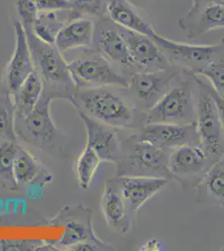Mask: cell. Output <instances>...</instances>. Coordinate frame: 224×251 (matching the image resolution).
Returning <instances> with one entry per match:
<instances>
[{"mask_svg": "<svg viewBox=\"0 0 224 251\" xmlns=\"http://www.w3.org/2000/svg\"><path fill=\"white\" fill-rule=\"evenodd\" d=\"M44 90L42 80L36 71L29 75L17 92L12 95L15 114L24 119L37 105Z\"/></svg>", "mask_w": 224, "mask_h": 251, "instance_id": "cell-23", "label": "cell"}, {"mask_svg": "<svg viewBox=\"0 0 224 251\" xmlns=\"http://www.w3.org/2000/svg\"><path fill=\"white\" fill-rule=\"evenodd\" d=\"M68 68L77 89H127L129 86L127 78L118 73L113 65L96 50L93 54H85L68 62Z\"/></svg>", "mask_w": 224, "mask_h": 251, "instance_id": "cell-3", "label": "cell"}, {"mask_svg": "<svg viewBox=\"0 0 224 251\" xmlns=\"http://www.w3.org/2000/svg\"><path fill=\"white\" fill-rule=\"evenodd\" d=\"M15 46L6 68V87L10 95L17 92L25 80L35 71L25 29L20 21L14 24Z\"/></svg>", "mask_w": 224, "mask_h": 251, "instance_id": "cell-16", "label": "cell"}, {"mask_svg": "<svg viewBox=\"0 0 224 251\" xmlns=\"http://www.w3.org/2000/svg\"><path fill=\"white\" fill-rule=\"evenodd\" d=\"M119 29L127 45L136 72H156L173 66L151 38L120 26Z\"/></svg>", "mask_w": 224, "mask_h": 251, "instance_id": "cell-13", "label": "cell"}, {"mask_svg": "<svg viewBox=\"0 0 224 251\" xmlns=\"http://www.w3.org/2000/svg\"><path fill=\"white\" fill-rule=\"evenodd\" d=\"M100 207L108 225L120 233H126L130 228V221L126 214V203L122 197L116 180L105 184Z\"/></svg>", "mask_w": 224, "mask_h": 251, "instance_id": "cell-21", "label": "cell"}, {"mask_svg": "<svg viewBox=\"0 0 224 251\" xmlns=\"http://www.w3.org/2000/svg\"><path fill=\"white\" fill-rule=\"evenodd\" d=\"M145 141L160 149H172L184 145H200L196 122L189 124L146 123L138 134L130 137Z\"/></svg>", "mask_w": 224, "mask_h": 251, "instance_id": "cell-10", "label": "cell"}, {"mask_svg": "<svg viewBox=\"0 0 224 251\" xmlns=\"http://www.w3.org/2000/svg\"><path fill=\"white\" fill-rule=\"evenodd\" d=\"M100 20L95 25L94 50L114 65L123 68L133 70L136 72L131 54L124 38L120 32L119 26L106 16L100 18Z\"/></svg>", "mask_w": 224, "mask_h": 251, "instance_id": "cell-11", "label": "cell"}, {"mask_svg": "<svg viewBox=\"0 0 224 251\" xmlns=\"http://www.w3.org/2000/svg\"><path fill=\"white\" fill-rule=\"evenodd\" d=\"M146 123L189 124L195 123L193 89L189 81H182L179 86L163 95L146 113Z\"/></svg>", "mask_w": 224, "mask_h": 251, "instance_id": "cell-6", "label": "cell"}, {"mask_svg": "<svg viewBox=\"0 0 224 251\" xmlns=\"http://www.w3.org/2000/svg\"><path fill=\"white\" fill-rule=\"evenodd\" d=\"M68 20H60L57 11L39 12L37 19L32 25V32L41 41L54 45L57 35Z\"/></svg>", "mask_w": 224, "mask_h": 251, "instance_id": "cell-25", "label": "cell"}, {"mask_svg": "<svg viewBox=\"0 0 224 251\" xmlns=\"http://www.w3.org/2000/svg\"><path fill=\"white\" fill-rule=\"evenodd\" d=\"M93 212L86 207H65L50 220L52 225L64 224L66 226L58 245L68 251L72 246L90 243L100 246L103 251H114L113 246L104 242L95 234L92 224Z\"/></svg>", "mask_w": 224, "mask_h": 251, "instance_id": "cell-8", "label": "cell"}, {"mask_svg": "<svg viewBox=\"0 0 224 251\" xmlns=\"http://www.w3.org/2000/svg\"><path fill=\"white\" fill-rule=\"evenodd\" d=\"M89 117L116 128L130 127L136 108L116 87L77 89L70 100Z\"/></svg>", "mask_w": 224, "mask_h": 251, "instance_id": "cell-1", "label": "cell"}, {"mask_svg": "<svg viewBox=\"0 0 224 251\" xmlns=\"http://www.w3.org/2000/svg\"><path fill=\"white\" fill-rule=\"evenodd\" d=\"M101 162L97 152L85 144L75 166L78 184L83 190H88L91 187Z\"/></svg>", "mask_w": 224, "mask_h": 251, "instance_id": "cell-26", "label": "cell"}, {"mask_svg": "<svg viewBox=\"0 0 224 251\" xmlns=\"http://www.w3.org/2000/svg\"><path fill=\"white\" fill-rule=\"evenodd\" d=\"M14 103L8 89H0V143L3 141H17L14 130Z\"/></svg>", "mask_w": 224, "mask_h": 251, "instance_id": "cell-27", "label": "cell"}, {"mask_svg": "<svg viewBox=\"0 0 224 251\" xmlns=\"http://www.w3.org/2000/svg\"><path fill=\"white\" fill-rule=\"evenodd\" d=\"M200 184H204L207 194L224 208V157L211 166Z\"/></svg>", "mask_w": 224, "mask_h": 251, "instance_id": "cell-28", "label": "cell"}, {"mask_svg": "<svg viewBox=\"0 0 224 251\" xmlns=\"http://www.w3.org/2000/svg\"><path fill=\"white\" fill-rule=\"evenodd\" d=\"M105 9L108 17L120 27L144 34L151 39L157 34L147 12L129 0H106Z\"/></svg>", "mask_w": 224, "mask_h": 251, "instance_id": "cell-18", "label": "cell"}, {"mask_svg": "<svg viewBox=\"0 0 224 251\" xmlns=\"http://www.w3.org/2000/svg\"><path fill=\"white\" fill-rule=\"evenodd\" d=\"M95 34V24L86 18L68 21L57 35L54 46L61 53L79 48H91Z\"/></svg>", "mask_w": 224, "mask_h": 251, "instance_id": "cell-20", "label": "cell"}, {"mask_svg": "<svg viewBox=\"0 0 224 251\" xmlns=\"http://www.w3.org/2000/svg\"><path fill=\"white\" fill-rule=\"evenodd\" d=\"M73 6L72 13L76 18L80 15L103 17L106 14V0H69Z\"/></svg>", "mask_w": 224, "mask_h": 251, "instance_id": "cell-30", "label": "cell"}, {"mask_svg": "<svg viewBox=\"0 0 224 251\" xmlns=\"http://www.w3.org/2000/svg\"><path fill=\"white\" fill-rule=\"evenodd\" d=\"M14 176L19 186L40 185L50 183L53 176L28 151L20 148L14 162Z\"/></svg>", "mask_w": 224, "mask_h": 251, "instance_id": "cell-22", "label": "cell"}, {"mask_svg": "<svg viewBox=\"0 0 224 251\" xmlns=\"http://www.w3.org/2000/svg\"><path fill=\"white\" fill-rule=\"evenodd\" d=\"M16 9L20 23L25 27H32L39 15L34 0H16Z\"/></svg>", "mask_w": 224, "mask_h": 251, "instance_id": "cell-32", "label": "cell"}, {"mask_svg": "<svg viewBox=\"0 0 224 251\" xmlns=\"http://www.w3.org/2000/svg\"><path fill=\"white\" fill-rule=\"evenodd\" d=\"M194 75L199 89V100L197 104V127L200 138V146L204 149L208 157H220L223 154V137L224 129L219 107L209 92L208 84Z\"/></svg>", "mask_w": 224, "mask_h": 251, "instance_id": "cell-4", "label": "cell"}, {"mask_svg": "<svg viewBox=\"0 0 224 251\" xmlns=\"http://www.w3.org/2000/svg\"><path fill=\"white\" fill-rule=\"evenodd\" d=\"M194 75L207 78L215 92L224 99V54Z\"/></svg>", "mask_w": 224, "mask_h": 251, "instance_id": "cell-29", "label": "cell"}, {"mask_svg": "<svg viewBox=\"0 0 224 251\" xmlns=\"http://www.w3.org/2000/svg\"><path fill=\"white\" fill-rule=\"evenodd\" d=\"M86 131V145L97 152L102 162L119 163L123 157L117 128L100 123L77 109Z\"/></svg>", "mask_w": 224, "mask_h": 251, "instance_id": "cell-14", "label": "cell"}, {"mask_svg": "<svg viewBox=\"0 0 224 251\" xmlns=\"http://www.w3.org/2000/svg\"><path fill=\"white\" fill-rule=\"evenodd\" d=\"M192 8L178 20L188 39H195L214 29L224 28L222 0H193Z\"/></svg>", "mask_w": 224, "mask_h": 251, "instance_id": "cell-12", "label": "cell"}, {"mask_svg": "<svg viewBox=\"0 0 224 251\" xmlns=\"http://www.w3.org/2000/svg\"><path fill=\"white\" fill-rule=\"evenodd\" d=\"M59 99L56 95L43 90L42 95L33 111L22 120L30 137L42 144L51 143L57 133V128L50 114V103Z\"/></svg>", "mask_w": 224, "mask_h": 251, "instance_id": "cell-19", "label": "cell"}, {"mask_svg": "<svg viewBox=\"0 0 224 251\" xmlns=\"http://www.w3.org/2000/svg\"><path fill=\"white\" fill-rule=\"evenodd\" d=\"M152 40L172 64L177 63L193 74L224 54V38L213 45H195L169 40L157 33Z\"/></svg>", "mask_w": 224, "mask_h": 251, "instance_id": "cell-7", "label": "cell"}, {"mask_svg": "<svg viewBox=\"0 0 224 251\" xmlns=\"http://www.w3.org/2000/svg\"><path fill=\"white\" fill-rule=\"evenodd\" d=\"M178 74L173 66L156 72H135L128 79L127 89L149 109L169 91L170 83Z\"/></svg>", "mask_w": 224, "mask_h": 251, "instance_id": "cell-15", "label": "cell"}, {"mask_svg": "<svg viewBox=\"0 0 224 251\" xmlns=\"http://www.w3.org/2000/svg\"><path fill=\"white\" fill-rule=\"evenodd\" d=\"M20 148L17 141L0 143V184L10 191H15L19 188L14 176V162Z\"/></svg>", "mask_w": 224, "mask_h": 251, "instance_id": "cell-24", "label": "cell"}, {"mask_svg": "<svg viewBox=\"0 0 224 251\" xmlns=\"http://www.w3.org/2000/svg\"><path fill=\"white\" fill-rule=\"evenodd\" d=\"M223 250H224V249H223Z\"/></svg>", "mask_w": 224, "mask_h": 251, "instance_id": "cell-36", "label": "cell"}, {"mask_svg": "<svg viewBox=\"0 0 224 251\" xmlns=\"http://www.w3.org/2000/svg\"><path fill=\"white\" fill-rule=\"evenodd\" d=\"M128 140L132 143L130 153L123 155L118 164V176H149L169 179L168 158L170 152L145 141Z\"/></svg>", "mask_w": 224, "mask_h": 251, "instance_id": "cell-5", "label": "cell"}, {"mask_svg": "<svg viewBox=\"0 0 224 251\" xmlns=\"http://www.w3.org/2000/svg\"><path fill=\"white\" fill-rule=\"evenodd\" d=\"M211 166L208 165V156L200 145H184L172 149L168 158L171 177L183 188L193 186V183L199 185Z\"/></svg>", "mask_w": 224, "mask_h": 251, "instance_id": "cell-9", "label": "cell"}, {"mask_svg": "<svg viewBox=\"0 0 224 251\" xmlns=\"http://www.w3.org/2000/svg\"><path fill=\"white\" fill-rule=\"evenodd\" d=\"M39 12L71 11L73 6L69 0H34Z\"/></svg>", "mask_w": 224, "mask_h": 251, "instance_id": "cell-33", "label": "cell"}, {"mask_svg": "<svg viewBox=\"0 0 224 251\" xmlns=\"http://www.w3.org/2000/svg\"><path fill=\"white\" fill-rule=\"evenodd\" d=\"M166 250L167 249L164 245L160 240H156L155 238H151L150 240H147L140 248V251H162Z\"/></svg>", "mask_w": 224, "mask_h": 251, "instance_id": "cell-34", "label": "cell"}, {"mask_svg": "<svg viewBox=\"0 0 224 251\" xmlns=\"http://www.w3.org/2000/svg\"><path fill=\"white\" fill-rule=\"evenodd\" d=\"M45 244L41 240H0V251H42Z\"/></svg>", "mask_w": 224, "mask_h": 251, "instance_id": "cell-31", "label": "cell"}, {"mask_svg": "<svg viewBox=\"0 0 224 251\" xmlns=\"http://www.w3.org/2000/svg\"><path fill=\"white\" fill-rule=\"evenodd\" d=\"M208 88H209L210 94L212 95V97H213V99L215 100L217 106L219 107V113H220L222 123H223L224 129V98H222V97L215 92V90L213 88V86H211L210 84H208Z\"/></svg>", "mask_w": 224, "mask_h": 251, "instance_id": "cell-35", "label": "cell"}, {"mask_svg": "<svg viewBox=\"0 0 224 251\" xmlns=\"http://www.w3.org/2000/svg\"><path fill=\"white\" fill-rule=\"evenodd\" d=\"M117 186L128 208L138 211L161 191L168 183V178L149 176H118Z\"/></svg>", "mask_w": 224, "mask_h": 251, "instance_id": "cell-17", "label": "cell"}, {"mask_svg": "<svg viewBox=\"0 0 224 251\" xmlns=\"http://www.w3.org/2000/svg\"><path fill=\"white\" fill-rule=\"evenodd\" d=\"M31 51L34 68L42 80L44 90L52 92L59 99L71 100L76 86L69 71L68 62L54 45L43 42L32 32L31 27H25Z\"/></svg>", "mask_w": 224, "mask_h": 251, "instance_id": "cell-2", "label": "cell"}]
</instances>
